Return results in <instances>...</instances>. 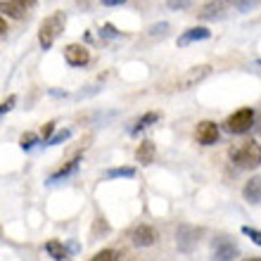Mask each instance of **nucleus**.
<instances>
[{
	"instance_id": "7",
	"label": "nucleus",
	"mask_w": 261,
	"mask_h": 261,
	"mask_svg": "<svg viewBox=\"0 0 261 261\" xmlns=\"http://www.w3.org/2000/svg\"><path fill=\"white\" fill-rule=\"evenodd\" d=\"M64 60L71 67H86L90 62V53L81 43H69L67 48H64Z\"/></svg>"
},
{
	"instance_id": "33",
	"label": "nucleus",
	"mask_w": 261,
	"mask_h": 261,
	"mask_svg": "<svg viewBox=\"0 0 261 261\" xmlns=\"http://www.w3.org/2000/svg\"><path fill=\"white\" fill-rule=\"evenodd\" d=\"M256 62H259V64H261V60H256Z\"/></svg>"
},
{
	"instance_id": "2",
	"label": "nucleus",
	"mask_w": 261,
	"mask_h": 261,
	"mask_svg": "<svg viewBox=\"0 0 261 261\" xmlns=\"http://www.w3.org/2000/svg\"><path fill=\"white\" fill-rule=\"evenodd\" d=\"M228 154L233 159V164H238L240 169H256V166H261V145L256 140L233 145Z\"/></svg>"
},
{
	"instance_id": "15",
	"label": "nucleus",
	"mask_w": 261,
	"mask_h": 261,
	"mask_svg": "<svg viewBox=\"0 0 261 261\" xmlns=\"http://www.w3.org/2000/svg\"><path fill=\"white\" fill-rule=\"evenodd\" d=\"M159 119H162V114H159V112H145L143 117H140L136 124H133V128H130V136H138L140 130H145L147 126H152L154 121H159Z\"/></svg>"
},
{
	"instance_id": "16",
	"label": "nucleus",
	"mask_w": 261,
	"mask_h": 261,
	"mask_svg": "<svg viewBox=\"0 0 261 261\" xmlns=\"http://www.w3.org/2000/svg\"><path fill=\"white\" fill-rule=\"evenodd\" d=\"M45 252L50 254V259H55V261H64L69 256L67 247H64L60 240H48L45 242Z\"/></svg>"
},
{
	"instance_id": "25",
	"label": "nucleus",
	"mask_w": 261,
	"mask_h": 261,
	"mask_svg": "<svg viewBox=\"0 0 261 261\" xmlns=\"http://www.w3.org/2000/svg\"><path fill=\"white\" fill-rule=\"evenodd\" d=\"M100 34H102V38H117V36H121L114 24H102V31H100Z\"/></svg>"
},
{
	"instance_id": "27",
	"label": "nucleus",
	"mask_w": 261,
	"mask_h": 261,
	"mask_svg": "<svg viewBox=\"0 0 261 261\" xmlns=\"http://www.w3.org/2000/svg\"><path fill=\"white\" fill-rule=\"evenodd\" d=\"M166 5L171 7V10H186L190 5V0H166Z\"/></svg>"
},
{
	"instance_id": "1",
	"label": "nucleus",
	"mask_w": 261,
	"mask_h": 261,
	"mask_svg": "<svg viewBox=\"0 0 261 261\" xmlns=\"http://www.w3.org/2000/svg\"><path fill=\"white\" fill-rule=\"evenodd\" d=\"M67 27V14L64 12H53L50 17L41 21V29H38V43H41L43 50H50L53 43L60 38V34Z\"/></svg>"
},
{
	"instance_id": "12",
	"label": "nucleus",
	"mask_w": 261,
	"mask_h": 261,
	"mask_svg": "<svg viewBox=\"0 0 261 261\" xmlns=\"http://www.w3.org/2000/svg\"><path fill=\"white\" fill-rule=\"evenodd\" d=\"M242 195H245L249 204H261V176L249 178L245 183V188H242Z\"/></svg>"
},
{
	"instance_id": "17",
	"label": "nucleus",
	"mask_w": 261,
	"mask_h": 261,
	"mask_svg": "<svg viewBox=\"0 0 261 261\" xmlns=\"http://www.w3.org/2000/svg\"><path fill=\"white\" fill-rule=\"evenodd\" d=\"M133 176H136L133 166H119V169H110L107 171V178H133Z\"/></svg>"
},
{
	"instance_id": "18",
	"label": "nucleus",
	"mask_w": 261,
	"mask_h": 261,
	"mask_svg": "<svg viewBox=\"0 0 261 261\" xmlns=\"http://www.w3.org/2000/svg\"><path fill=\"white\" fill-rule=\"evenodd\" d=\"M36 143H38V136H36V133H31V130H27V133H24V136L19 138V147H21L24 152L34 150Z\"/></svg>"
},
{
	"instance_id": "20",
	"label": "nucleus",
	"mask_w": 261,
	"mask_h": 261,
	"mask_svg": "<svg viewBox=\"0 0 261 261\" xmlns=\"http://www.w3.org/2000/svg\"><path fill=\"white\" fill-rule=\"evenodd\" d=\"M69 136H71V130H69V128L57 130L55 136H53L48 143H45V147H53V145H57V143H64V140H69Z\"/></svg>"
},
{
	"instance_id": "24",
	"label": "nucleus",
	"mask_w": 261,
	"mask_h": 261,
	"mask_svg": "<svg viewBox=\"0 0 261 261\" xmlns=\"http://www.w3.org/2000/svg\"><path fill=\"white\" fill-rule=\"evenodd\" d=\"M14 105H17V95H10V97L5 100V102L0 105V114L5 117L7 112H12V110H14Z\"/></svg>"
},
{
	"instance_id": "32",
	"label": "nucleus",
	"mask_w": 261,
	"mask_h": 261,
	"mask_svg": "<svg viewBox=\"0 0 261 261\" xmlns=\"http://www.w3.org/2000/svg\"><path fill=\"white\" fill-rule=\"evenodd\" d=\"M259 133H261V119H259Z\"/></svg>"
},
{
	"instance_id": "4",
	"label": "nucleus",
	"mask_w": 261,
	"mask_h": 261,
	"mask_svg": "<svg viewBox=\"0 0 261 261\" xmlns=\"http://www.w3.org/2000/svg\"><path fill=\"white\" fill-rule=\"evenodd\" d=\"M212 74V64H197V67H190L188 71L178 76V81H176V90H190L195 86L204 81L206 76Z\"/></svg>"
},
{
	"instance_id": "9",
	"label": "nucleus",
	"mask_w": 261,
	"mask_h": 261,
	"mask_svg": "<svg viewBox=\"0 0 261 261\" xmlns=\"http://www.w3.org/2000/svg\"><path fill=\"white\" fill-rule=\"evenodd\" d=\"M130 242L136 245V247H152L154 242H157V230L152 226H136L133 228V233H130Z\"/></svg>"
},
{
	"instance_id": "8",
	"label": "nucleus",
	"mask_w": 261,
	"mask_h": 261,
	"mask_svg": "<svg viewBox=\"0 0 261 261\" xmlns=\"http://www.w3.org/2000/svg\"><path fill=\"white\" fill-rule=\"evenodd\" d=\"M219 136H221V130L214 121H199L197 128H195V140H197L199 145H204V147H209V145L216 143Z\"/></svg>"
},
{
	"instance_id": "22",
	"label": "nucleus",
	"mask_w": 261,
	"mask_h": 261,
	"mask_svg": "<svg viewBox=\"0 0 261 261\" xmlns=\"http://www.w3.org/2000/svg\"><path fill=\"white\" fill-rule=\"evenodd\" d=\"M88 261H117V252H114V249H102V252H97V254Z\"/></svg>"
},
{
	"instance_id": "14",
	"label": "nucleus",
	"mask_w": 261,
	"mask_h": 261,
	"mask_svg": "<svg viewBox=\"0 0 261 261\" xmlns=\"http://www.w3.org/2000/svg\"><path fill=\"white\" fill-rule=\"evenodd\" d=\"M0 10H3V14H5V17H12V19H21V17H24V12H27V7L21 5L19 0H3Z\"/></svg>"
},
{
	"instance_id": "19",
	"label": "nucleus",
	"mask_w": 261,
	"mask_h": 261,
	"mask_svg": "<svg viewBox=\"0 0 261 261\" xmlns=\"http://www.w3.org/2000/svg\"><path fill=\"white\" fill-rule=\"evenodd\" d=\"M219 12H221V3H209V5L199 12V17H202V19H212V17H216Z\"/></svg>"
},
{
	"instance_id": "10",
	"label": "nucleus",
	"mask_w": 261,
	"mask_h": 261,
	"mask_svg": "<svg viewBox=\"0 0 261 261\" xmlns=\"http://www.w3.org/2000/svg\"><path fill=\"white\" fill-rule=\"evenodd\" d=\"M209 36H212V31L206 27H193L178 36V48H186V45H190L195 41H206Z\"/></svg>"
},
{
	"instance_id": "3",
	"label": "nucleus",
	"mask_w": 261,
	"mask_h": 261,
	"mask_svg": "<svg viewBox=\"0 0 261 261\" xmlns=\"http://www.w3.org/2000/svg\"><path fill=\"white\" fill-rule=\"evenodd\" d=\"M254 110L252 107H242V110H238L235 114H230V117L226 119V124H223V128L228 130V133H235V136H242V133H247L252 126H254Z\"/></svg>"
},
{
	"instance_id": "6",
	"label": "nucleus",
	"mask_w": 261,
	"mask_h": 261,
	"mask_svg": "<svg viewBox=\"0 0 261 261\" xmlns=\"http://www.w3.org/2000/svg\"><path fill=\"white\" fill-rule=\"evenodd\" d=\"M202 235V228H193V226H180L176 233V245L180 252H193V247L197 245V238Z\"/></svg>"
},
{
	"instance_id": "31",
	"label": "nucleus",
	"mask_w": 261,
	"mask_h": 261,
	"mask_svg": "<svg viewBox=\"0 0 261 261\" xmlns=\"http://www.w3.org/2000/svg\"><path fill=\"white\" fill-rule=\"evenodd\" d=\"M242 261H261V256H249V259H242Z\"/></svg>"
},
{
	"instance_id": "5",
	"label": "nucleus",
	"mask_w": 261,
	"mask_h": 261,
	"mask_svg": "<svg viewBox=\"0 0 261 261\" xmlns=\"http://www.w3.org/2000/svg\"><path fill=\"white\" fill-rule=\"evenodd\" d=\"M238 256V245L230 238L221 235L212 242V259L214 261H233Z\"/></svg>"
},
{
	"instance_id": "29",
	"label": "nucleus",
	"mask_w": 261,
	"mask_h": 261,
	"mask_svg": "<svg viewBox=\"0 0 261 261\" xmlns=\"http://www.w3.org/2000/svg\"><path fill=\"white\" fill-rule=\"evenodd\" d=\"M256 3H259V0H245V3H240V10H242V12H245V10H247V7L256 5Z\"/></svg>"
},
{
	"instance_id": "21",
	"label": "nucleus",
	"mask_w": 261,
	"mask_h": 261,
	"mask_svg": "<svg viewBox=\"0 0 261 261\" xmlns=\"http://www.w3.org/2000/svg\"><path fill=\"white\" fill-rule=\"evenodd\" d=\"M242 235H247L252 242H256L261 247V230L259 228H252V226H242Z\"/></svg>"
},
{
	"instance_id": "23",
	"label": "nucleus",
	"mask_w": 261,
	"mask_h": 261,
	"mask_svg": "<svg viewBox=\"0 0 261 261\" xmlns=\"http://www.w3.org/2000/svg\"><path fill=\"white\" fill-rule=\"evenodd\" d=\"M53 133H55V121H48V124L41 126V138H43V145L48 143L50 138H53Z\"/></svg>"
},
{
	"instance_id": "28",
	"label": "nucleus",
	"mask_w": 261,
	"mask_h": 261,
	"mask_svg": "<svg viewBox=\"0 0 261 261\" xmlns=\"http://www.w3.org/2000/svg\"><path fill=\"white\" fill-rule=\"evenodd\" d=\"M126 0H102V5H107V7H119V5H124Z\"/></svg>"
},
{
	"instance_id": "26",
	"label": "nucleus",
	"mask_w": 261,
	"mask_h": 261,
	"mask_svg": "<svg viewBox=\"0 0 261 261\" xmlns=\"http://www.w3.org/2000/svg\"><path fill=\"white\" fill-rule=\"evenodd\" d=\"M166 31H169V24H154V27H150V36H166Z\"/></svg>"
},
{
	"instance_id": "11",
	"label": "nucleus",
	"mask_w": 261,
	"mask_h": 261,
	"mask_svg": "<svg viewBox=\"0 0 261 261\" xmlns=\"http://www.w3.org/2000/svg\"><path fill=\"white\" fill-rule=\"evenodd\" d=\"M157 157V147L152 140H140V145L136 147V162L143 166H150Z\"/></svg>"
},
{
	"instance_id": "13",
	"label": "nucleus",
	"mask_w": 261,
	"mask_h": 261,
	"mask_svg": "<svg viewBox=\"0 0 261 261\" xmlns=\"http://www.w3.org/2000/svg\"><path fill=\"white\" fill-rule=\"evenodd\" d=\"M79 162H81V154H76V157L71 159V162H67L64 166H60V169H57V171L48 178V183L53 186V183H57V180H62V178H67V176H71V173H74L76 169H79Z\"/></svg>"
},
{
	"instance_id": "30",
	"label": "nucleus",
	"mask_w": 261,
	"mask_h": 261,
	"mask_svg": "<svg viewBox=\"0 0 261 261\" xmlns=\"http://www.w3.org/2000/svg\"><path fill=\"white\" fill-rule=\"evenodd\" d=\"M19 3H21L24 7H34V5H36V0H19Z\"/></svg>"
}]
</instances>
